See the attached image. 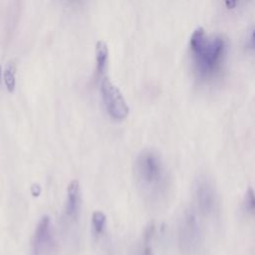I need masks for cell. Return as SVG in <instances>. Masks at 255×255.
I'll list each match as a JSON object with an SVG mask.
<instances>
[{"label":"cell","instance_id":"obj_5","mask_svg":"<svg viewBox=\"0 0 255 255\" xmlns=\"http://www.w3.org/2000/svg\"><path fill=\"white\" fill-rule=\"evenodd\" d=\"M34 251L36 255H43L49 252L54 246V233L49 216H43L35 230Z\"/></svg>","mask_w":255,"mask_h":255},{"label":"cell","instance_id":"obj_15","mask_svg":"<svg viewBox=\"0 0 255 255\" xmlns=\"http://www.w3.org/2000/svg\"><path fill=\"white\" fill-rule=\"evenodd\" d=\"M1 75H2V67H1V64H0V79H1Z\"/></svg>","mask_w":255,"mask_h":255},{"label":"cell","instance_id":"obj_6","mask_svg":"<svg viewBox=\"0 0 255 255\" xmlns=\"http://www.w3.org/2000/svg\"><path fill=\"white\" fill-rule=\"evenodd\" d=\"M81 188L78 180H72L67 187V198L65 204V218L69 223H76L81 213Z\"/></svg>","mask_w":255,"mask_h":255},{"label":"cell","instance_id":"obj_11","mask_svg":"<svg viewBox=\"0 0 255 255\" xmlns=\"http://www.w3.org/2000/svg\"><path fill=\"white\" fill-rule=\"evenodd\" d=\"M16 68L15 65L11 62H9L6 65V68L4 70L3 73V80H4V84L6 86V89L9 93H12L15 90V86H16Z\"/></svg>","mask_w":255,"mask_h":255},{"label":"cell","instance_id":"obj_2","mask_svg":"<svg viewBox=\"0 0 255 255\" xmlns=\"http://www.w3.org/2000/svg\"><path fill=\"white\" fill-rule=\"evenodd\" d=\"M178 244L186 255L196 254L203 244V233L197 213L194 209H186L178 226Z\"/></svg>","mask_w":255,"mask_h":255},{"label":"cell","instance_id":"obj_7","mask_svg":"<svg viewBox=\"0 0 255 255\" xmlns=\"http://www.w3.org/2000/svg\"><path fill=\"white\" fill-rule=\"evenodd\" d=\"M223 48L224 43L220 38H215L206 43L203 52L197 56L199 58V64L202 67L200 68L202 73L207 74L214 69V66L221 57Z\"/></svg>","mask_w":255,"mask_h":255},{"label":"cell","instance_id":"obj_1","mask_svg":"<svg viewBox=\"0 0 255 255\" xmlns=\"http://www.w3.org/2000/svg\"><path fill=\"white\" fill-rule=\"evenodd\" d=\"M135 184L144 199L153 205L165 203L170 191V178L160 154L143 149L133 162Z\"/></svg>","mask_w":255,"mask_h":255},{"label":"cell","instance_id":"obj_10","mask_svg":"<svg viewBox=\"0 0 255 255\" xmlns=\"http://www.w3.org/2000/svg\"><path fill=\"white\" fill-rule=\"evenodd\" d=\"M96 60H97V69L100 74H103L106 70L108 57H109V49L104 41H98L96 44Z\"/></svg>","mask_w":255,"mask_h":255},{"label":"cell","instance_id":"obj_3","mask_svg":"<svg viewBox=\"0 0 255 255\" xmlns=\"http://www.w3.org/2000/svg\"><path fill=\"white\" fill-rule=\"evenodd\" d=\"M193 195L197 211L206 218H215L219 213V196L213 181L206 175L196 178Z\"/></svg>","mask_w":255,"mask_h":255},{"label":"cell","instance_id":"obj_4","mask_svg":"<svg viewBox=\"0 0 255 255\" xmlns=\"http://www.w3.org/2000/svg\"><path fill=\"white\" fill-rule=\"evenodd\" d=\"M101 96L108 115L116 120L123 121L128 115V106L119 88L109 78L104 77L101 82Z\"/></svg>","mask_w":255,"mask_h":255},{"label":"cell","instance_id":"obj_12","mask_svg":"<svg viewBox=\"0 0 255 255\" xmlns=\"http://www.w3.org/2000/svg\"><path fill=\"white\" fill-rule=\"evenodd\" d=\"M153 233H154L153 226H149L146 228L142 238V243L140 245L137 255H154L152 251V246H151Z\"/></svg>","mask_w":255,"mask_h":255},{"label":"cell","instance_id":"obj_13","mask_svg":"<svg viewBox=\"0 0 255 255\" xmlns=\"http://www.w3.org/2000/svg\"><path fill=\"white\" fill-rule=\"evenodd\" d=\"M254 209H255L254 190L252 187H249L246 190L242 200V210L247 216H253Z\"/></svg>","mask_w":255,"mask_h":255},{"label":"cell","instance_id":"obj_8","mask_svg":"<svg viewBox=\"0 0 255 255\" xmlns=\"http://www.w3.org/2000/svg\"><path fill=\"white\" fill-rule=\"evenodd\" d=\"M91 227L95 239H99L104 235L107 228V217L104 212L100 210H96L93 212Z\"/></svg>","mask_w":255,"mask_h":255},{"label":"cell","instance_id":"obj_14","mask_svg":"<svg viewBox=\"0 0 255 255\" xmlns=\"http://www.w3.org/2000/svg\"><path fill=\"white\" fill-rule=\"evenodd\" d=\"M225 5L228 9H233L236 6V2L237 0H224Z\"/></svg>","mask_w":255,"mask_h":255},{"label":"cell","instance_id":"obj_9","mask_svg":"<svg viewBox=\"0 0 255 255\" xmlns=\"http://www.w3.org/2000/svg\"><path fill=\"white\" fill-rule=\"evenodd\" d=\"M206 43H207V38H206L204 29L202 27H197L193 31L190 38V47L196 56L200 55L203 52L206 46Z\"/></svg>","mask_w":255,"mask_h":255}]
</instances>
